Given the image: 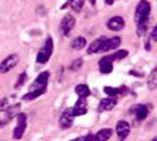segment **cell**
I'll return each instance as SVG.
<instances>
[{
  "label": "cell",
  "instance_id": "obj_25",
  "mask_svg": "<svg viewBox=\"0 0 157 141\" xmlns=\"http://www.w3.org/2000/svg\"><path fill=\"white\" fill-rule=\"evenodd\" d=\"M148 27H149V23L137 25V35L138 37H143L147 33V31H148Z\"/></svg>",
  "mask_w": 157,
  "mask_h": 141
},
{
  "label": "cell",
  "instance_id": "obj_2",
  "mask_svg": "<svg viewBox=\"0 0 157 141\" xmlns=\"http://www.w3.org/2000/svg\"><path fill=\"white\" fill-rule=\"evenodd\" d=\"M151 12V5L147 0H141L135 11V23L136 25L149 23V16Z\"/></svg>",
  "mask_w": 157,
  "mask_h": 141
},
{
  "label": "cell",
  "instance_id": "obj_22",
  "mask_svg": "<svg viewBox=\"0 0 157 141\" xmlns=\"http://www.w3.org/2000/svg\"><path fill=\"white\" fill-rule=\"evenodd\" d=\"M112 61H116V60H122L128 56V51L126 49H119L117 52H115L113 54H110Z\"/></svg>",
  "mask_w": 157,
  "mask_h": 141
},
{
  "label": "cell",
  "instance_id": "obj_24",
  "mask_svg": "<svg viewBox=\"0 0 157 141\" xmlns=\"http://www.w3.org/2000/svg\"><path fill=\"white\" fill-rule=\"evenodd\" d=\"M83 63H84V61H83V59L82 58H78V59H76V60H73L72 63H71L70 65V68L71 70H78L82 68V66H83Z\"/></svg>",
  "mask_w": 157,
  "mask_h": 141
},
{
  "label": "cell",
  "instance_id": "obj_5",
  "mask_svg": "<svg viewBox=\"0 0 157 141\" xmlns=\"http://www.w3.org/2000/svg\"><path fill=\"white\" fill-rule=\"evenodd\" d=\"M75 24H76L75 16H71V14H65V16L60 21V26H59V30H60V32H62V34H63L64 37H67L70 34L72 28L75 27Z\"/></svg>",
  "mask_w": 157,
  "mask_h": 141
},
{
  "label": "cell",
  "instance_id": "obj_20",
  "mask_svg": "<svg viewBox=\"0 0 157 141\" xmlns=\"http://www.w3.org/2000/svg\"><path fill=\"white\" fill-rule=\"evenodd\" d=\"M85 46H86V39L83 38V37H78L75 40H72V42L70 45L71 49H73V51H80Z\"/></svg>",
  "mask_w": 157,
  "mask_h": 141
},
{
  "label": "cell",
  "instance_id": "obj_33",
  "mask_svg": "<svg viewBox=\"0 0 157 141\" xmlns=\"http://www.w3.org/2000/svg\"><path fill=\"white\" fill-rule=\"evenodd\" d=\"M89 1H90L91 5H94V4H96V0H89Z\"/></svg>",
  "mask_w": 157,
  "mask_h": 141
},
{
  "label": "cell",
  "instance_id": "obj_1",
  "mask_svg": "<svg viewBox=\"0 0 157 141\" xmlns=\"http://www.w3.org/2000/svg\"><path fill=\"white\" fill-rule=\"evenodd\" d=\"M48 79H50V73L45 70V72H41L39 75L37 77V79L33 81V84H31V86L29 88V92L27 94H25L23 96L24 100L26 101H31L37 99L38 96L43 95V94L46 92L47 84H48Z\"/></svg>",
  "mask_w": 157,
  "mask_h": 141
},
{
  "label": "cell",
  "instance_id": "obj_10",
  "mask_svg": "<svg viewBox=\"0 0 157 141\" xmlns=\"http://www.w3.org/2000/svg\"><path fill=\"white\" fill-rule=\"evenodd\" d=\"M106 26H108V28L110 31L118 32V31H122L124 28L125 21H124V19L122 16H113V18H111L110 20L108 21Z\"/></svg>",
  "mask_w": 157,
  "mask_h": 141
},
{
  "label": "cell",
  "instance_id": "obj_23",
  "mask_svg": "<svg viewBox=\"0 0 157 141\" xmlns=\"http://www.w3.org/2000/svg\"><path fill=\"white\" fill-rule=\"evenodd\" d=\"M19 110H20V103H16L14 106H12V107H10L7 110V115L8 118L11 119V118H17V115L19 114Z\"/></svg>",
  "mask_w": 157,
  "mask_h": 141
},
{
  "label": "cell",
  "instance_id": "obj_11",
  "mask_svg": "<svg viewBox=\"0 0 157 141\" xmlns=\"http://www.w3.org/2000/svg\"><path fill=\"white\" fill-rule=\"evenodd\" d=\"M98 65H99V70H101V72H102L103 74H109L113 70V61H112L110 55L103 56L102 59L99 60Z\"/></svg>",
  "mask_w": 157,
  "mask_h": 141
},
{
  "label": "cell",
  "instance_id": "obj_9",
  "mask_svg": "<svg viewBox=\"0 0 157 141\" xmlns=\"http://www.w3.org/2000/svg\"><path fill=\"white\" fill-rule=\"evenodd\" d=\"M149 110L150 108L145 105H136L130 110V113L134 114L137 121H143L147 119L148 114H149Z\"/></svg>",
  "mask_w": 157,
  "mask_h": 141
},
{
  "label": "cell",
  "instance_id": "obj_4",
  "mask_svg": "<svg viewBox=\"0 0 157 141\" xmlns=\"http://www.w3.org/2000/svg\"><path fill=\"white\" fill-rule=\"evenodd\" d=\"M27 127V118L26 114L24 113H19L17 115V127L13 131V139L14 140H20L23 138L24 133L26 131Z\"/></svg>",
  "mask_w": 157,
  "mask_h": 141
},
{
  "label": "cell",
  "instance_id": "obj_13",
  "mask_svg": "<svg viewBox=\"0 0 157 141\" xmlns=\"http://www.w3.org/2000/svg\"><path fill=\"white\" fill-rule=\"evenodd\" d=\"M121 42H122V40L119 37H113V38H110V39H106L105 40V42H104V45H103L102 49H101V52H110V51H113V49H116L119 47L121 45Z\"/></svg>",
  "mask_w": 157,
  "mask_h": 141
},
{
  "label": "cell",
  "instance_id": "obj_14",
  "mask_svg": "<svg viewBox=\"0 0 157 141\" xmlns=\"http://www.w3.org/2000/svg\"><path fill=\"white\" fill-rule=\"evenodd\" d=\"M87 112V102L86 98H79L78 101L76 102L75 107H73V114L75 117H80L86 114Z\"/></svg>",
  "mask_w": 157,
  "mask_h": 141
},
{
  "label": "cell",
  "instance_id": "obj_29",
  "mask_svg": "<svg viewBox=\"0 0 157 141\" xmlns=\"http://www.w3.org/2000/svg\"><path fill=\"white\" fill-rule=\"evenodd\" d=\"M6 105H8V99L4 98L2 101H1V112H4V110H6Z\"/></svg>",
  "mask_w": 157,
  "mask_h": 141
},
{
  "label": "cell",
  "instance_id": "obj_3",
  "mask_svg": "<svg viewBox=\"0 0 157 141\" xmlns=\"http://www.w3.org/2000/svg\"><path fill=\"white\" fill-rule=\"evenodd\" d=\"M52 52H53V40L51 37H48L45 41H44V45L41 46V48L38 52V55H37V63H46L51 55H52Z\"/></svg>",
  "mask_w": 157,
  "mask_h": 141
},
{
  "label": "cell",
  "instance_id": "obj_32",
  "mask_svg": "<svg viewBox=\"0 0 157 141\" xmlns=\"http://www.w3.org/2000/svg\"><path fill=\"white\" fill-rule=\"evenodd\" d=\"M115 1H116V0H105V4H106V5H112Z\"/></svg>",
  "mask_w": 157,
  "mask_h": 141
},
{
  "label": "cell",
  "instance_id": "obj_17",
  "mask_svg": "<svg viewBox=\"0 0 157 141\" xmlns=\"http://www.w3.org/2000/svg\"><path fill=\"white\" fill-rule=\"evenodd\" d=\"M112 136L111 128H103L94 134V141H108Z\"/></svg>",
  "mask_w": 157,
  "mask_h": 141
},
{
  "label": "cell",
  "instance_id": "obj_6",
  "mask_svg": "<svg viewBox=\"0 0 157 141\" xmlns=\"http://www.w3.org/2000/svg\"><path fill=\"white\" fill-rule=\"evenodd\" d=\"M75 114H73V107H69L63 112V114L60 115L59 119V125L64 129H67L72 127L73 125V120H75Z\"/></svg>",
  "mask_w": 157,
  "mask_h": 141
},
{
  "label": "cell",
  "instance_id": "obj_16",
  "mask_svg": "<svg viewBox=\"0 0 157 141\" xmlns=\"http://www.w3.org/2000/svg\"><path fill=\"white\" fill-rule=\"evenodd\" d=\"M84 4H85V0H67L60 8L64 9V8H66L67 6H70L76 13H79L82 11V8L84 7Z\"/></svg>",
  "mask_w": 157,
  "mask_h": 141
},
{
  "label": "cell",
  "instance_id": "obj_8",
  "mask_svg": "<svg viewBox=\"0 0 157 141\" xmlns=\"http://www.w3.org/2000/svg\"><path fill=\"white\" fill-rule=\"evenodd\" d=\"M130 129H131V127H130V124L129 122H126L124 120H119L117 122V125H116V133L118 135V139L119 141H124L128 138V135L130 133Z\"/></svg>",
  "mask_w": 157,
  "mask_h": 141
},
{
  "label": "cell",
  "instance_id": "obj_30",
  "mask_svg": "<svg viewBox=\"0 0 157 141\" xmlns=\"http://www.w3.org/2000/svg\"><path fill=\"white\" fill-rule=\"evenodd\" d=\"M129 74H132V75H137V77H143V74H142V73H136L135 70H130V72H129Z\"/></svg>",
  "mask_w": 157,
  "mask_h": 141
},
{
  "label": "cell",
  "instance_id": "obj_18",
  "mask_svg": "<svg viewBox=\"0 0 157 141\" xmlns=\"http://www.w3.org/2000/svg\"><path fill=\"white\" fill-rule=\"evenodd\" d=\"M104 92L108 94L109 96H112L115 98L116 95H119V94H123L126 92V87H110V86H106L104 87Z\"/></svg>",
  "mask_w": 157,
  "mask_h": 141
},
{
  "label": "cell",
  "instance_id": "obj_28",
  "mask_svg": "<svg viewBox=\"0 0 157 141\" xmlns=\"http://www.w3.org/2000/svg\"><path fill=\"white\" fill-rule=\"evenodd\" d=\"M150 39L152 41H157V25L152 28V31L150 33Z\"/></svg>",
  "mask_w": 157,
  "mask_h": 141
},
{
  "label": "cell",
  "instance_id": "obj_27",
  "mask_svg": "<svg viewBox=\"0 0 157 141\" xmlns=\"http://www.w3.org/2000/svg\"><path fill=\"white\" fill-rule=\"evenodd\" d=\"M71 141H94V135L89 133L85 136H78V138H76V139H73Z\"/></svg>",
  "mask_w": 157,
  "mask_h": 141
},
{
  "label": "cell",
  "instance_id": "obj_12",
  "mask_svg": "<svg viewBox=\"0 0 157 141\" xmlns=\"http://www.w3.org/2000/svg\"><path fill=\"white\" fill-rule=\"evenodd\" d=\"M117 105V100L115 98H104L101 100L99 105H98V112H106V110H111L115 108V106Z\"/></svg>",
  "mask_w": 157,
  "mask_h": 141
},
{
  "label": "cell",
  "instance_id": "obj_31",
  "mask_svg": "<svg viewBox=\"0 0 157 141\" xmlns=\"http://www.w3.org/2000/svg\"><path fill=\"white\" fill-rule=\"evenodd\" d=\"M145 49H147V51H150V49H151V45H150L149 40L145 41Z\"/></svg>",
  "mask_w": 157,
  "mask_h": 141
},
{
  "label": "cell",
  "instance_id": "obj_15",
  "mask_svg": "<svg viewBox=\"0 0 157 141\" xmlns=\"http://www.w3.org/2000/svg\"><path fill=\"white\" fill-rule=\"evenodd\" d=\"M105 40L106 38L105 37H101V38H98V39H96L87 48V54H94V53H101V49H102L103 45H104V42H105Z\"/></svg>",
  "mask_w": 157,
  "mask_h": 141
},
{
  "label": "cell",
  "instance_id": "obj_7",
  "mask_svg": "<svg viewBox=\"0 0 157 141\" xmlns=\"http://www.w3.org/2000/svg\"><path fill=\"white\" fill-rule=\"evenodd\" d=\"M19 63V56L18 54H11L8 55L7 58H5L2 61H1V65H0V70L1 73H7L12 68H14Z\"/></svg>",
  "mask_w": 157,
  "mask_h": 141
},
{
  "label": "cell",
  "instance_id": "obj_26",
  "mask_svg": "<svg viewBox=\"0 0 157 141\" xmlns=\"http://www.w3.org/2000/svg\"><path fill=\"white\" fill-rule=\"evenodd\" d=\"M26 80H27V74H26V72H23L19 77H18V81H17L16 84V88H19V87H21L26 82Z\"/></svg>",
  "mask_w": 157,
  "mask_h": 141
},
{
  "label": "cell",
  "instance_id": "obj_34",
  "mask_svg": "<svg viewBox=\"0 0 157 141\" xmlns=\"http://www.w3.org/2000/svg\"><path fill=\"white\" fill-rule=\"evenodd\" d=\"M150 141H157V136H155L154 139H151V140H150Z\"/></svg>",
  "mask_w": 157,
  "mask_h": 141
},
{
  "label": "cell",
  "instance_id": "obj_19",
  "mask_svg": "<svg viewBox=\"0 0 157 141\" xmlns=\"http://www.w3.org/2000/svg\"><path fill=\"white\" fill-rule=\"evenodd\" d=\"M148 87L150 91L157 89V65L155 66V68L150 72L149 77H148Z\"/></svg>",
  "mask_w": 157,
  "mask_h": 141
},
{
  "label": "cell",
  "instance_id": "obj_21",
  "mask_svg": "<svg viewBox=\"0 0 157 141\" xmlns=\"http://www.w3.org/2000/svg\"><path fill=\"white\" fill-rule=\"evenodd\" d=\"M75 92H76V94L78 95L79 98H87V96H90V94H91L90 88H89L86 85H84V84L76 86Z\"/></svg>",
  "mask_w": 157,
  "mask_h": 141
}]
</instances>
